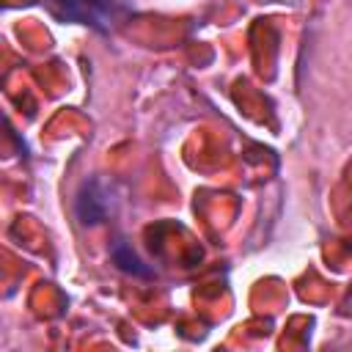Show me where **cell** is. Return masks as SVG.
<instances>
[{
  "label": "cell",
  "mask_w": 352,
  "mask_h": 352,
  "mask_svg": "<svg viewBox=\"0 0 352 352\" xmlns=\"http://www.w3.org/2000/svg\"><path fill=\"white\" fill-rule=\"evenodd\" d=\"M66 22L88 25L96 33H113L132 16L129 0H50Z\"/></svg>",
  "instance_id": "1"
},
{
  "label": "cell",
  "mask_w": 352,
  "mask_h": 352,
  "mask_svg": "<svg viewBox=\"0 0 352 352\" xmlns=\"http://www.w3.org/2000/svg\"><path fill=\"white\" fill-rule=\"evenodd\" d=\"M110 206H113V195H110V187L91 176L80 184L77 195H74V217L82 228H94V226H102L110 214Z\"/></svg>",
  "instance_id": "2"
},
{
  "label": "cell",
  "mask_w": 352,
  "mask_h": 352,
  "mask_svg": "<svg viewBox=\"0 0 352 352\" xmlns=\"http://www.w3.org/2000/svg\"><path fill=\"white\" fill-rule=\"evenodd\" d=\"M110 258H113V264L121 270V272H126V275H132V278H154V270L132 250V245H126L124 239H118L113 248H110Z\"/></svg>",
  "instance_id": "3"
}]
</instances>
